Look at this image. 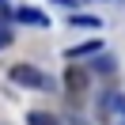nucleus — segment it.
I'll list each match as a JSON object with an SVG mask.
<instances>
[{
    "label": "nucleus",
    "mask_w": 125,
    "mask_h": 125,
    "mask_svg": "<svg viewBox=\"0 0 125 125\" xmlns=\"http://www.w3.org/2000/svg\"><path fill=\"white\" fill-rule=\"evenodd\" d=\"M27 121H31V125H57V117H53V114H42V110H31Z\"/></svg>",
    "instance_id": "0eeeda50"
},
{
    "label": "nucleus",
    "mask_w": 125,
    "mask_h": 125,
    "mask_svg": "<svg viewBox=\"0 0 125 125\" xmlns=\"http://www.w3.org/2000/svg\"><path fill=\"white\" fill-rule=\"evenodd\" d=\"M53 4H64V8H72V4H76V0H53Z\"/></svg>",
    "instance_id": "9b49d317"
},
{
    "label": "nucleus",
    "mask_w": 125,
    "mask_h": 125,
    "mask_svg": "<svg viewBox=\"0 0 125 125\" xmlns=\"http://www.w3.org/2000/svg\"><path fill=\"white\" fill-rule=\"evenodd\" d=\"M64 87H68L72 95H80V91H83V87H87V72H83V68H76V64H72V68L64 72Z\"/></svg>",
    "instance_id": "7ed1b4c3"
},
{
    "label": "nucleus",
    "mask_w": 125,
    "mask_h": 125,
    "mask_svg": "<svg viewBox=\"0 0 125 125\" xmlns=\"http://www.w3.org/2000/svg\"><path fill=\"white\" fill-rule=\"evenodd\" d=\"M15 83H23V87H49V80L42 76L34 64H11V72H8Z\"/></svg>",
    "instance_id": "f03ea898"
},
{
    "label": "nucleus",
    "mask_w": 125,
    "mask_h": 125,
    "mask_svg": "<svg viewBox=\"0 0 125 125\" xmlns=\"http://www.w3.org/2000/svg\"><path fill=\"white\" fill-rule=\"evenodd\" d=\"M99 114L106 117L110 125H125V95L121 91H106L99 99Z\"/></svg>",
    "instance_id": "f257e3e1"
},
{
    "label": "nucleus",
    "mask_w": 125,
    "mask_h": 125,
    "mask_svg": "<svg viewBox=\"0 0 125 125\" xmlns=\"http://www.w3.org/2000/svg\"><path fill=\"white\" fill-rule=\"evenodd\" d=\"M8 15H11V8L4 4V0H0V27H4V19H8Z\"/></svg>",
    "instance_id": "9d476101"
},
{
    "label": "nucleus",
    "mask_w": 125,
    "mask_h": 125,
    "mask_svg": "<svg viewBox=\"0 0 125 125\" xmlns=\"http://www.w3.org/2000/svg\"><path fill=\"white\" fill-rule=\"evenodd\" d=\"M15 19H19V23H31V27H49V19L42 15V11H34V8H19Z\"/></svg>",
    "instance_id": "39448f33"
},
{
    "label": "nucleus",
    "mask_w": 125,
    "mask_h": 125,
    "mask_svg": "<svg viewBox=\"0 0 125 125\" xmlns=\"http://www.w3.org/2000/svg\"><path fill=\"white\" fill-rule=\"evenodd\" d=\"M11 46V31H8V27H0V49H8Z\"/></svg>",
    "instance_id": "1a4fd4ad"
},
{
    "label": "nucleus",
    "mask_w": 125,
    "mask_h": 125,
    "mask_svg": "<svg viewBox=\"0 0 125 125\" xmlns=\"http://www.w3.org/2000/svg\"><path fill=\"white\" fill-rule=\"evenodd\" d=\"M102 49V42L95 38V42H80V46H72L68 49V61H80V57H91V53H99Z\"/></svg>",
    "instance_id": "20e7f679"
},
{
    "label": "nucleus",
    "mask_w": 125,
    "mask_h": 125,
    "mask_svg": "<svg viewBox=\"0 0 125 125\" xmlns=\"http://www.w3.org/2000/svg\"><path fill=\"white\" fill-rule=\"evenodd\" d=\"M72 27H87V31H99V19H95V15H72Z\"/></svg>",
    "instance_id": "423d86ee"
},
{
    "label": "nucleus",
    "mask_w": 125,
    "mask_h": 125,
    "mask_svg": "<svg viewBox=\"0 0 125 125\" xmlns=\"http://www.w3.org/2000/svg\"><path fill=\"white\" fill-rule=\"evenodd\" d=\"M91 68H95V72H102V76H106V72H114V57H110V53H106V57H99V61H95Z\"/></svg>",
    "instance_id": "6e6552de"
}]
</instances>
